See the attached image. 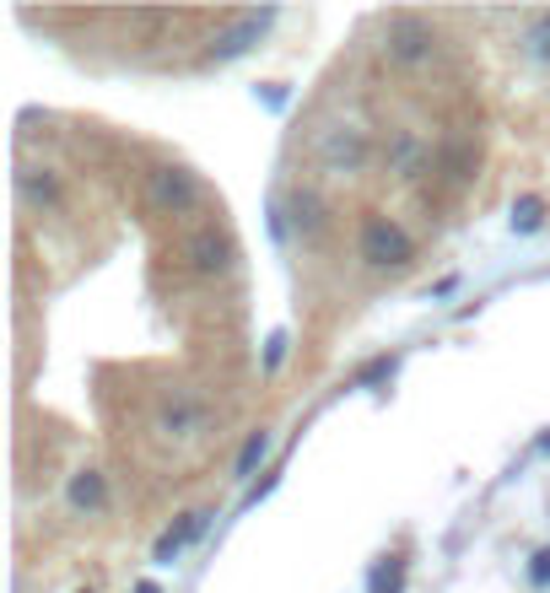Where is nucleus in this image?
Wrapping results in <instances>:
<instances>
[{
	"instance_id": "1",
	"label": "nucleus",
	"mask_w": 550,
	"mask_h": 593,
	"mask_svg": "<svg viewBox=\"0 0 550 593\" xmlns=\"http://www.w3.org/2000/svg\"><path fill=\"white\" fill-rule=\"evenodd\" d=\"M383 60L399 71H422L437 60V28L426 22L422 11H388L383 17Z\"/></svg>"
},
{
	"instance_id": "2",
	"label": "nucleus",
	"mask_w": 550,
	"mask_h": 593,
	"mask_svg": "<svg viewBox=\"0 0 550 593\" xmlns=\"http://www.w3.org/2000/svg\"><path fill=\"white\" fill-rule=\"evenodd\" d=\"M146 206L157 216H189L206 206V184H200V173L163 163V168L146 173Z\"/></svg>"
},
{
	"instance_id": "3",
	"label": "nucleus",
	"mask_w": 550,
	"mask_h": 593,
	"mask_svg": "<svg viewBox=\"0 0 550 593\" xmlns=\"http://www.w3.org/2000/svg\"><path fill=\"white\" fill-rule=\"evenodd\" d=\"M157 437H168V443H195V437H206L211 431V405L195 394V388H168L163 394V405H157Z\"/></svg>"
},
{
	"instance_id": "4",
	"label": "nucleus",
	"mask_w": 550,
	"mask_h": 593,
	"mask_svg": "<svg viewBox=\"0 0 550 593\" xmlns=\"http://www.w3.org/2000/svg\"><path fill=\"white\" fill-rule=\"evenodd\" d=\"M356 249H362V259H367L373 270H405V264L416 259V238H411L394 216H367Z\"/></svg>"
},
{
	"instance_id": "5",
	"label": "nucleus",
	"mask_w": 550,
	"mask_h": 593,
	"mask_svg": "<svg viewBox=\"0 0 550 593\" xmlns=\"http://www.w3.org/2000/svg\"><path fill=\"white\" fill-rule=\"evenodd\" d=\"M319 168L324 173H340V178H356V173H367L373 163V135L362 125H330L319 135Z\"/></svg>"
},
{
	"instance_id": "6",
	"label": "nucleus",
	"mask_w": 550,
	"mask_h": 593,
	"mask_svg": "<svg viewBox=\"0 0 550 593\" xmlns=\"http://www.w3.org/2000/svg\"><path fill=\"white\" fill-rule=\"evenodd\" d=\"M178 259H184V270L189 275H206V281H216V275H227L232 270V259H238V249H232V238L221 232V227H195V232H184L178 238Z\"/></svg>"
},
{
	"instance_id": "7",
	"label": "nucleus",
	"mask_w": 550,
	"mask_h": 593,
	"mask_svg": "<svg viewBox=\"0 0 550 593\" xmlns=\"http://www.w3.org/2000/svg\"><path fill=\"white\" fill-rule=\"evenodd\" d=\"M270 22H276V11H270V6H264V11H238V17H227V28L211 39V49H206V54H211L216 65H227V60L249 54V49L270 33Z\"/></svg>"
},
{
	"instance_id": "8",
	"label": "nucleus",
	"mask_w": 550,
	"mask_h": 593,
	"mask_svg": "<svg viewBox=\"0 0 550 593\" xmlns=\"http://www.w3.org/2000/svg\"><path fill=\"white\" fill-rule=\"evenodd\" d=\"M287 221H292V232L302 243H313V238L330 232V200L313 184H297L292 195H287Z\"/></svg>"
},
{
	"instance_id": "9",
	"label": "nucleus",
	"mask_w": 550,
	"mask_h": 593,
	"mask_svg": "<svg viewBox=\"0 0 550 593\" xmlns=\"http://www.w3.org/2000/svg\"><path fill=\"white\" fill-rule=\"evenodd\" d=\"M480 168V146L475 135H448L443 152H437V173H443V189H465L469 178Z\"/></svg>"
},
{
	"instance_id": "10",
	"label": "nucleus",
	"mask_w": 550,
	"mask_h": 593,
	"mask_svg": "<svg viewBox=\"0 0 550 593\" xmlns=\"http://www.w3.org/2000/svg\"><path fill=\"white\" fill-rule=\"evenodd\" d=\"M383 168L394 173V178H422L426 173V141L416 129H388V141H383Z\"/></svg>"
},
{
	"instance_id": "11",
	"label": "nucleus",
	"mask_w": 550,
	"mask_h": 593,
	"mask_svg": "<svg viewBox=\"0 0 550 593\" xmlns=\"http://www.w3.org/2000/svg\"><path fill=\"white\" fill-rule=\"evenodd\" d=\"M17 200H22L28 211L60 206V173L39 168V163H22V168H17Z\"/></svg>"
},
{
	"instance_id": "12",
	"label": "nucleus",
	"mask_w": 550,
	"mask_h": 593,
	"mask_svg": "<svg viewBox=\"0 0 550 593\" xmlns=\"http://www.w3.org/2000/svg\"><path fill=\"white\" fill-rule=\"evenodd\" d=\"M206 523H211V512H184L168 534L152 545V561H157V566H173L178 555H184L189 545H195V540H200V534H206Z\"/></svg>"
},
{
	"instance_id": "13",
	"label": "nucleus",
	"mask_w": 550,
	"mask_h": 593,
	"mask_svg": "<svg viewBox=\"0 0 550 593\" xmlns=\"http://www.w3.org/2000/svg\"><path fill=\"white\" fill-rule=\"evenodd\" d=\"M65 502H71V512H86V518L108 508V480H103V469H92V465L76 469L71 486H65Z\"/></svg>"
},
{
	"instance_id": "14",
	"label": "nucleus",
	"mask_w": 550,
	"mask_h": 593,
	"mask_svg": "<svg viewBox=\"0 0 550 593\" xmlns=\"http://www.w3.org/2000/svg\"><path fill=\"white\" fill-rule=\"evenodd\" d=\"M523 54L535 65H550V11H535L529 28H523Z\"/></svg>"
},
{
	"instance_id": "15",
	"label": "nucleus",
	"mask_w": 550,
	"mask_h": 593,
	"mask_svg": "<svg viewBox=\"0 0 550 593\" xmlns=\"http://www.w3.org/2000/svg\"><path fill=\"white\" fill-rule=\"evenodd\" d=\"M540 227H546V200H540V195H518V200H512V232L529 238V232H540Z\"/></svg>"
},
{
	"instance_id": "16",
	"label": "nucleus",
	"mask_w": 550,
	"mask_h": 593,
	"mask_svg": "<svg viewBox=\"0 0 550 593\" xmlns=\"http://www.w3.org/2000/svg\"><path fill=\"white\" fill-rule=\"evenodd\" d=\"M270 443H276V437H270L264 426H259V431H249V443H243V454H238V465H232V475H238V480H249V475H255V469L264 465Z\"/></svg>"
},
{
	"instance_id": "17",
	"label": "nucleus",
	"mask_w": 550,
	"mask_h": 593,
	"mask_svg": "<svg viewBox=\"0 0 550 593\" xmlns=\"http://www.w3.org/2000/svg\"><path fill=\"white\" fill-rule=\"evenodd\" d=\"M399 589H405V566H399V561L388 555L378 572H373V593H399Z\"/></svg>"
},
{
	"instance_id": "18",
	"label": "nucleus",
	"mask_w": 550,
	"mask_h": 593,
	"mask_svg": "<svg viewBox=\"0 0 550 593\" xmlns=\"http://www.w3.org/2000/svg\"><path fill=\"white\" fill-rule=\"evenodd\" d=\"M394 373V356H378V362H367L362 373H356V388H367V383H378V378H388Z\"/></svg>"
},
{
	"instance_id": "19",
	"label": "nucleus",
	"mask_w": 550,
	"mask_h": 593,
	"mask_svg": "<svg viewBox=\"0 0 550 593\" xmlns=\"http://www.w3.org/2000/svg\"><path fill=\"white\" fill-rule=\"evenodd\" d=\"M529 578H535L540 589H550V551H535V561H529Z\"/></svg>"
},
{
	"instance_id": "20",
	"label": "nucleus",
	"mask_w": 550,
	"mask_h": 593,
	"mask_svg": "<svg viewBox=\"0 0 550 593\" xmlns=\"http://www.w3.org/2000/svg\"><path fill=\"white\" fill-rule=\"evenodd\" d=\"M281 356H287V335L270 340V356H264V367H281Z\"/></svg>"
},
{
	"instance_id": "21",
	"label": "nucleus",
	"mask_w": 550,
	"mask_h": 593,
	"mask_svg": "<svg viewBox=\"0 0 550 593\" xmlns=\"http://www.w3.org/2000/svg\"><path fill=\"white\" fill-rule=\"evenodd\" d=\"M135 593H163V589H157V583H152V578H146V583H135Z\"/></svg>"
}]
</instances>
